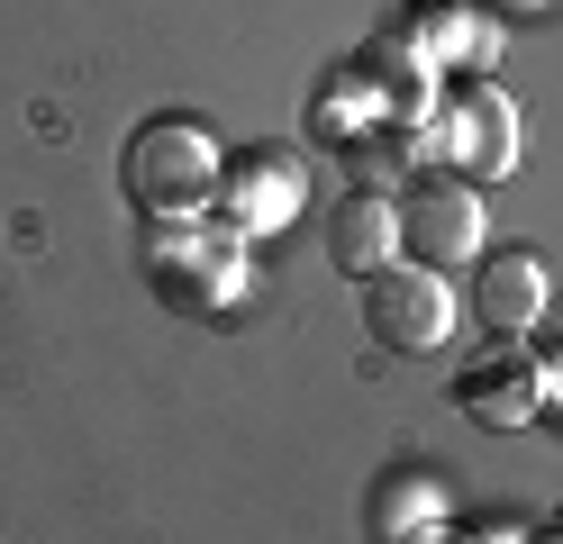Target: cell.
<instances>
[{
    "label": "cell",
    "mask_w": 563,
    "mask_h": 544,
    "mask_svg": "<svg viewBox=\"0 0 563 544\" xmlns=\"http://www.w3.org/2000/svg\"><path fill=\"white\" fill-rule=\"evenodd\" d=\"M119 181H128V200L146 218H191V209H209V191H219V136H209L200 119H183V109H164V119H146L128 136Z\"/></svg>",
    "instance_id": "obj_1"
},
{
    "label": "cell",
    "mask_w": 563,
    "mask_h": 544,
    "mask_svg": "<svg viewBox=\"0 0 563 544\" xmlns=\"http://www.w3.org/2000/svg\"><path fill=\"white\" fill-rule=\"evenodd\" d=\"M364 336L382 354H437L454 336V290L428 264H382L364 273Z\"/></svg>",
    "instance_id": "obj_2"
},
{
    "label": "cell",
    "mask_w": 563,
    "mask_h": 544,
    "mask_svg": "<svg viewBox=\"0 0 563 544\" xmlns=\"http://www.w3.org/2000/svg\"><path fill=\"white\" fill-rule=\"evenodd\" d=\"M391 209H400L409 264L454 273V264H473V254H482V200H473V181H454V173H409Z\"/></svg>",
    "instance_id": "obj_3"
},
{
    "label": "cell",
    "mask_w": 563,
    "mask_h": 544,
    "mask_svg": "<svg viewBox=\"0 0 563 544\" xmlns=\"http://www.w3.org/2000/svg\"><path fill=\"white\" fill-rule=\"evenodd\" d=\"M473 309H482L490 336H527V326H545V309H554L545 254H537V245H500V254L473 273Z\"/></svg>",
    "instance_id": "obj_4"
},
{
    "label": "cell",
    "mask_w": 563,
    "mask_h": 544,
    "mask_svg": "<svg viewBox=\"0 0 563 544\" xmlns=\"http://www.w3.org/2000/svg\"><path fill=\"white\" fill-rule=\"evenodd\" d=\"M300 209V164L282 155H245V164H219V227L236 236H264Z\"/></svg>",
    "instance_id": "obj_5"
},
{
    "label": "cell",
    "mask_w": 563,
    "mask_h": 544,
    "mask_svg": "<svg viewBox=\"0 0 563 544\" xmlns=\"http://www.w3.org/2000/svg\"><path fill=\"white\" fill-rule=\"evenodd\" d=\"M445 145H454V155H464L482 181L509 173V164H518V109H509V91L473 82L464 100H454V119H445Z\"/></svg>",
    "instance_id": "obj_6"
},
{
    "label": "cell",
    "mask_w": 563,
    "mask_h": 544,
    "mask_svg": "<svg viewBox=\"0 0 563 544\" xmlns=\"http://www.w3.org/2000/svg\"><path fill=\"white\" fill-rule=\"evenodd\" d=\"M328 254H336V273H382V264H400V209L382 200V191H345L336 218H328Z\"/></svg>",
    "instance_id": "obj_7"
},
{
    "label": "cell",
    "mask_w": 563,
    "mask_h": 544,
    "mask_svg": "<svg viewBox=\"0 0 563 544\" xmlns=\"http://www.w3.org/2000/svg\"><path fill=\"white\" fill-rule=\"evenodd\" d=\"M464 409L482 426H527V418L545 409V363H527V354L473 363V373H464Z\"/></svg>",
    "instance_id": "obj_8"
},
{
    "label": "cell",
    "mask_w": 563,
    "mask_h": 544,
    "mask_svg": "<svg viewBox=\"0 0 563 544\" xmlns=\"http://www.w3.org/2000/svg\"><path fill=\"white\" fill-rule=\"evenodd\" d=\"M418 508L437 518V471H391V481H382V508H373V535H382V544H400Z\"/></svg>",
    "instance_id": "obj_9"
},
{
    "label": "cell",
    "mask_w": 563,
    "mask_h": 544,
    "mask_svg": "<svg viewBox=\"0 0 563 544\" xmlns=\"http://www.w3.org/2000/svg\"><path fill=\"white\" fill-rule=\"evenodd\" d=\"M545 326H554V336H563V309H545Z\"/></svg>",
    "instance_id": "obj_10"
},
{
    "label": "cell",
    "mask_w": 563,
    "mask_h": 544,
    "mask_svg": "<svg viewBox=\"0 0 563 544\" xmlns=\"http://www.w3.org/2000/svg\"><path fill=\"white\" fill-rule=\"evenodd\" d=\"M409 10H437V0H409Z\"/></svg>",
    "instance_id": "obj_11"
},
{
    "label": "cell",
    "mask_w": 563,
    "mask_h": 544,
    "mask_svg": "<svg viewBox=\"0 0 563 544\" xmlns=\"http://www.w3.org/2000/svg\"><path fill=\"white\" fill-rule=\"evenodd\" d=\"M537 544H563V535H537Z\"/></svg>",
    "instance_id": "obj_12"
},
{
    "label": "cell",
    "mask_w": 563,
    "mask_h": 544,
    "mask_svg": "<svg viewBox=\"0 0 563 544\" xmlns=\"http://www.w3.org/2000/svg\"><path fill=\"white\" fill-rule=\"evenodd\" d=\"M518 10H537V0H518Z\"/></svg>",
    "instance_id": "obj_13"
}]
</instances>
